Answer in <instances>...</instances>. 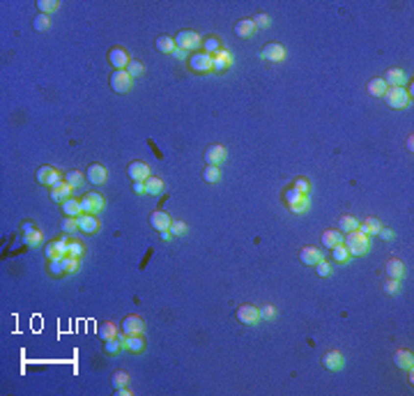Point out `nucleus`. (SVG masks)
I'll return each instance as SVG.
<instances>
[{
    "label": "nucleus",
    "mask_w": 414,
    "mask_h": 396,
    "mask_svg": "<svg viewBox=\"0 0 414 396\" xmlns=\"http://www.w3.org/2000/svg\"><path fill=\"white\" fill-rule=\"evenodd\" d=\"M377 235L382 237V240H393V237H396V233H393L391 228H380V230H377Z\"/></svg>",
    "instance_id": "bf43d9fd"
},
{
    "label": "nucleus",
    "mask_w": 414,
    "mask_h": 396,
    "mask_svg": "<svg viewBox=\"0 0 414 396\" xmlns=\"http://www.w3.org/2000/svg\"><path fill=\"white\" fill-rule=\"evenodd\" d=\"M173 55L177 58V60H184V58H187V51H184V49H175Z\"/></svg>",
    "instance_id": "680f3d73"
},
{
    "label": "nucleus",
    "mask_w": 414,
    "mask_h": 396,
    "mask_svg": "<svg viewBox=\"0 0 414 396\" xmlns=\"http://www.w3.org/2000/svg\"><path fill=\"white\" fill-rule=\"evenodd\" d=\"M72 189H74V187L62 180L60 184H55V187L51 189V198L55 200V203H65V200H69V198H72Z\"/></svg>",
    "instance_id": "5701e85b"
},
{
    "label": "nucleus",
    "mask_w": 414,
    "mask_h": 396,
    "mask_svg": "<svg viewBox=\"0 0 414 396\" xmlns=\"http://www.w3.org/2000/svg\"><path fill=\"white\" fill-rule=\"evenodd\" d=\"M65 177H60V173L55 171V168H51V166H42L37 171V182L39 184H44V187H55V184H60Z\"/></svg>",
    "instance_id": "0eeeda50"
},
{
    "label": "nucleus",
    "mask_w": 414,
    "mask_h": 396,
    "mask_svg": "<svg viewBox=\"0 0 414 396\" xmlns=\"http://www.w3.org/2000/svg\"><path fill=\"white\" fill-rule=\"evenodd\" d=\"M67 242L69 240H55V242H49L46 244V258L49 260H55V258H65L67 256Z\"/></svg>",
    "instance_id": "4468645a"
},
{
    "label": "nucleus",
    "mask_w": 414,
    "mask_h": 396,
    "mask_svg": "<svg viewBox=\"0 0 414 396\" xmlns=\"http://www.w3.org/2000/svg\"><path fill=\"white\" fill-rule=\"evenodd\" d=\"M288 207H290V212H294V214L306 212V210H309V196H301L297 203H292V205H288Z\"/></svg>",
    "instance_id": "49530a36"
},
{
    "label": "nucleus",
    "mask_w": 414,
    "mask_h": 396,
    "mask_svg": "<svg viewBox=\"0 0 414 396\" xmlns=\"http://www.w3.org/2000/svg\"><path fill=\"white\" fill-rule=\"evenodd\" d=\"M233 67V53L228 49H221L217 55H212V72H226Z\"/></svg>",
    "instance_id": "ddd939ff"
},
{
    "label": "nucleus",
    "mask_w": 414,
    "mask_h": 396,
    "mask_svg": "<svg viewBox=\"0 0 414 396\" xmlns=\"http://www.w3.org/2000/svg\"><path fill=\"white\" fill-rule=\"evenodd\" d=\"M265 58V60H269V62H281L283 58H286V46H281V44H267L263 49V53H260Z\"/></svg>",
    "instance_id": "f3484780"
},
{
    "label": "nucleus",
    "mask_w": 414,
    "mask_h": 396,
    "mask_svg": "<svg viewBox=\"0 0 414 396\" xmlns=\"http://www.w3.org/2000/svg\"><path fill=\"white\" fill-rule=\"evenodd\" d=\"M384 99H387V104H389L391 108H405V106H410L412 95H410L405 88H387Z\"/></svg>",
    "instance_id": "f03ea898"
},
{
    "label": "nucleus",
    "mask_w": 414,
    "mask_h": 396,
    "mask_svg": "<svg viewBox=\"0 0 414 396\" xmlns=\"http://www.w3.org/2000/svg\"><path fill=\"white\" fill-rule=\"evenodd\" d=\"M253 23H256V28H267V25H269V16H267V14H263V12H260V14H256V19H253Z\"/></svg>",
    "instance_id": "13d9d810"
},
{
    "label": "nucleus",
    "mask_w": 414,
    "mask_h": 396,
    "mask_svg": "<svg viewBox=\"0 0 414 396\" xmlns=\"http://www.w3.org/2000/svg\"><path fill=\"white\" fill-rule=\"evenodd\" d=\"M120 329H122V334H127V336H136V334H143V329H145V322L138 316H127V318L120 322Z\"/></svg>",
    "instance_id": "1a4fd4ad"
},
{
    "label": "nucleus",
    "mask_w": 414,
    "mask_h": 396,
    "mask_svg": "<svg viewBox=\"0 0 414 396\" xmlns=\"http://www.w3.org/2000/svg\"><path fill=\"white\" fill-rule=\"evenodd\" d=\"M81 207H83V212H88V214H99L104 210V196L97 194V191H90V194H85L81 198Z\"/></svg>",
    "instance_id": "20e7f679"
},
{
    "label": "nucleus",
    "mask_w": 414,
    "mask_h": 396,
    "mask_svg": "<svg viewBox=\"0 0 414 396\" xmlns=\"http://www.w3.org/2000/svg\"><path fill=\"white\" fill-rule=\"evenodd\" d=\"M226 157H228L226 148H223V145H219V143L210 145V148L205 150V161H207L210 166H221V164L226 161Z\"/></svg>",
    "instance_id": "9d476101"
},
{
    "label": "nucleus",
    "mask_w": 414,
    "mask_h": 396,
    "mask_svg": "<svg viewBox=\"0 0 414 396\" xmlns=\"http://www.w3.org/2000/svg\"><path fill=\"white\" fill-rule=\"evenodd\" d=\"M127 72H129V76L131 78H136V76H141L143 74V62H138V60H131L127 65Z\"/></svg>",
    "instance_id": "3c124183"
},
{
    "label": "nucleus",
    "mask_w": 414,
    "mask_h": 396,
    "mask_svg": "<svg viewBox=\"0 0 414 396\" xmlns=\"http://www.w3.org/2000/svg\"><path fill=\"white\" fill-rule=\"evenodd\" d=\"M161 237H164V240H170V237H175V235L170 230H161Z\"/></svg>",
    "instance_id": "e2e57ef3"
},
{
    "label": "nucleus",
    "mask_w": 414,
    "mask_h": 396,
    "mask_svg": "<svg viewBox=\"0 0 414 396\" xmlns=\"http://www.w3.org/2000/svg\"><path fill=\"white\" fill-rule=\"evenodd\" d=\"M104 350H106V355H118V352L124 350V348H122V341L115 336V339H108V341H106Z\"/></svg>",
    "instance_id": "a18cd8bd"
},
{
    "label": "nucleus",
    "mask_w": 414,
    "mask_h": 396,
    "mask_svg": "<svg viewBox=\"0 0 414 396\" xmlns=\"http://www.w3.org/2000/svg\"><path fill=\"white\" fill-rule=\"evenodd\" d=\"M161 189H164V180H161V177L150 175L145 180V194H159Z\"/></svg>",
    "instance_id": "c9c22d12"
},
{
    "label": "nucleus",
    "mask_w": 414,
    "mask_h": 396,
    "mask_svg": "<svg viewBox=\"0 0 414 396\" xmlns=\"http://www.w3.org/2000/svg\"><path fill=\"white\" fill-rule=\"evenodd\" d=\"M115 336H118L115 322H101V325H99V339L108 341V339H115Z\"/></svg>",
    "instance_id": "72a5a7b5"
},
{
    "label": "nucleus",
    "mask_w": 414,
    "mask_h": 396,
    "mask_svg": "<svg viewBox=\"0 0 414 396\" xmlns=\"http://www.w3.org/2000/svg\"><path fill=\"white\" fill-rule=\"evenodd\" d=\"M127 173H129V177H131V180H141V182H145V180L152 175L150 166H147V164H143V161H131V164H129V168H127Z\"/></svg>",
    "instance_id": "2eb2a0df"
},
{
    "label": "nucleus",
    "mask_w": 414,
    "mask_h": 396,
    "mask_svg": "<svg viewBox=\"0 0 414 396\" xmlns=\"http://www.w3.org/2000/svg\"><path fill=\"white\" fill-rule=\"evenodd\" d=\"M299 258H301L304 265H313V267H316L324 256H322V251H320L317 247H304V249L299 251Z\"/></svg>",
    "instance_id": "6ab92c4d"
},
{
    "label": "nucleus",
    "mask_w": 414,
    "mask_h": 396,
    "mask_svg": "<svg viewBox=\"0 0 414 396\" xmlns=\"http://www.w3.org/2000/svg\"><path fill=\"white\" fill-rule=\"evenodd\" d=\"M60 228L65 230V233H69V235L78 233V221H76V217H65V219L60 221Z\"/></svg>",
    "instance_id": "a19ab883"
},
{
    "label": "nucleus",
    "mask_w": 414,
    "mask_h": 396,
    "mask_svg": "<svg viewBox=\"0 0 414 396\" xmlns=\"http://www.w3.org/2000/svg\"><path fill=\"white\" fill-rule=\"evenodd\" d=\"M331 256L336 263H347L350 260V251L345 249V244H336V247H331Z\"/></svg>",
    "instance_id": "4c0bfd02"
},
{
    "label": "nucleus",
    "mask_w": 414,
    "mask_h": 396,
    "mask_svg": "<svg viewBox=\"0 0 414 396\" xmlns=\"http://www.w3.org/2000/svg\"><path fill=\"white\" fill-rule=\"evenodd\" d=\"M203 49H205V53H207V55H217L223 46H221V39H219V37H207L203 42Z\"/></svg>",
    "instance_id": "f704fd0d"
},
{
    "label": "nucleus",
    "mask_w": 414,
    "mask_h": 396,
    "mask_svg": "<svg viewBox=\"0 0 414 396\" xmlns=\"http://www.w3.org/2000/svg\"><path fill=\"white\" fill-rule=\"evenodd\" d=\"M237 320L244 322V325H256L258 320H260V309L253 304H242L237 309Z\"/></svg>",
    "instance_id": "9b49d317"
},
{
    "label": "nucleus",
    "mask_w": 414,
    "mask_h": 396,
    "mask_svg": "<svg viewBox=\"0 0 414 396\" xmlns=\"http://www.w3.org/2000/svg\"><path fill=\"white\" fill-rule=\"evenodd\" d=\"M343 244H345V249L350 251V256H364V253L368 251V235H364L362 230H352V233H345L343 235Z\"/></svg>",
    "instance_id": "f257e3e1"
},
{
    "label": "nucleus",
    "mask_w": 414,
    "mask_h": 396,
    "mask_svg": "<svg viewBox=\"0 0 414 396\" xmlns=\"http://www.w3.org/2000/svg\"><path fill=\"white\" fill-rule=\"evenodd\" d=\"M108 62H111L115 69H124L131 60H129V55H127V51H124V49H120V46H113V49L108 51Z\"/></svg>",
    "instance_id": "dca6fc26"
},
{
    "label": "nucleus",
    "mask_w": 414,
    "mask_h": 396,
    "mask_svg": "<svg viewBox=\"0 0 414 396\" xmlns=\"http://www.w3.org/2000/svg\"><path fill=\"white\" fill-rule=\"evenodd\" d=\"M134 191H136V194H145V182H141V180H134Z\"/></svg>",
    "instance_id": "052dcab7"
},
{
    "label": "nucleus",
    "mask_w": 414,
    "mask_h": 396,
    "mask_svg": "<svg viewBox=\"0 0 414 396\" xmlns=\"http://www.w3.org/2000/svg\"><path fill=\"white\" fill-rule=\"evenodd\" d=\"M387 88H389V85L384 83V78H373V81L368 83V92L373 95V97H384Z\"/></svg>",
    "instance_id": "2f4dec72"
},
{
    "label": "nucleus",
    "mask_w": 414,
    "mask_h": 396,
    "mask_svg": "<svg viewBox=\"0 0 414 396\" xmlns=\"http://www.w3.org/2000/svg\"><path fill=\"white\" fill-rule=\"evenodd\" d=\"M292 189H297L299 194H306V196H309V191H311V182L306 180V177H294Z\"/></svg>",
    "instance_id": "de8ad7c7"
},
{
    "label": "nucleus",
    "mask_w": 414,
    "mask_h": 396,
    "mask_svg": "<svg viewBox=\"0 0 414 396\" xmlns=\"http://www.w3.org/2000/svg\"><path fill=\"white\" fill-rule=\"evenodd\" d=\"M393 364L398 366V369H414V355L410 350H398L393 355Z\"/></svg>",
    "instance_id": "a878e982"
},
{
    "label": "nucleus",
    "mask_w": 414,
    "mask_h": 396,
    "mask_svg": "<svg viewBox=\"0 0 414 396\" xmlns=\"http://www.w3.org/2000/svg\"><path fill=\"white\" fill-rule=\"evenodd\" d=\"M322 244L327 247V249L336 247V244H343V235H341L339 230H324V233H322Z\"/></svg>",
    "instance_id": "7c9ffc66"
},
{
    "label": "nucleus",
    "mask_w": 414,
    "mask_h": 396,
    "mask_svg": "<svg viewBox=\"0 0 414 396\" xmlns=\"http://www.w3.org/2000/svg\"><path fill=\"white\" fill-rule=\"evenodd\" d=\"M274 316H276V309H274L271 304H265L263 309H260V318L263 320H271Z\"/></svg>",
    "instance_id": "6e6d98bb"
},
{
    "label": "nucleus",
    "mask_w": 414,
    "mask_h": 396,
    "mask_svg": "<svg viewBox=\"0 0 414 396\" xmlns=\"http://www.w3.org/2000/svg\"><path fill=\"white\" fill-rule=\"evenodd\" d=\"M175 46H177V49H184V51H196V49L203 46V39L194 30H182V32H177V37H175Z\"/></svg>",
    "instance_id": "7ed1b4c3"
},
{
    "label": "nucleus",
    "mask_w": 414,
    "mask_h": 396,
    "mask_svg": "<svg viewBox=\"0 0 414 396\" xmlns=\"http://www.w3.org/2000/svg\"><path fill=\"white\" fill-rule=\"evenodd\" d=\"M111 382H113L115 389L127 387V385H129V373H127V371H115L113 378H111Z\"/></svg>",
    "instance_id": "37998d69"
},
{
    "label": "nucleus",
    "mask_w": 414,
    "mask_h": 396,
    "mask_svg": "<svg viewBox=\"0 0 414 396\" xmlns=\"http://www.w3.org/2000/svg\"><path fill=\"white\" fill-rule=\"evenodd\" d=\"M32 25H35V30H46L49 28V14H39L35 21H32Z\"/></svg>",
    "instance_id": "5fc2aeb1"
},
{
    "label": "nucleus",
    "mask_w": 414,
    "mask_h": 396,
    "mask_svg": "<svg viewBox=\"0 0 414 396\" xmlns=\"http://www.w3.org/2000/svg\"><path fill=\"white\" fill-rule=\"evenodd\" d=\"M157 49L161 51V53H173L177 46H175V39H173V37H168V35H161V37L157 39Z\"/></svg>",
    "instance_id": "473e14b6"
},
{
    "label": "nucleus",
    "mask_w": 414,
    "mask_h": 396,
    "mask_svg": "<svg viewBox=\"0 0 414 396\" xmlns=\"http://www.w3.org/2000/svg\"><path fill=\"white\" fill-rule=\"evenodd\" d=\"M118 339L122 341V348H124L127 352H134V355H138V352L145 350V341H143V336H141V334H136V336L118 334Z\"/></svg>",
    "instance_id": "f8f14e48"
},
{
    "label": "nucleus",
    "mask_w": 414,
    "mask_h": 396,
    "mask_svg": "<svg viewBox=\"0 0 414 396\" xmlns=\"http://www.w3.org/2000/svg\"><path fill=\"white\" fill-rule=\"evenodd\" d=\"M339 228H341V233H352V230H359V219L352 217V214H345V217H341Z\"/></svg>",
    "instance_id": "c756f323"
},
{
    "label": "nucleus",
    "mask_w": 414,
    "mask_h": 396,
    "mask_svg": "<svg viewBox=\"0 0 414 396\" xmlns=\"http://www.w3.org/2000/svg\"><path fill=\"white\" fill-rule=\"evenodd\" d=\"M235 35H240V37H253V35H256V23H253V19H242V21L235 23Z\"/></svg>",
    "instance_id": "393cba45"
},
{
    "label": "nucleus",
    "mask_w": 414,
    "mask_h": 396,
    "mask_svg": "<svg viewBox=\"0 0 414 396\" xmlns=\"http://www.w3.org/2000/svg\"><path fill=\"white\" fill-rule=\"evenodd\" d=\"M170 233H173V235H184V233H187V223L173 221V223H170Z\"/></svg>",
    "instance_id": "4d7b16f0"
},
{
    "label": "nucleus",
    "mask_w": 414,
    "mask_h": 396,
    "mask_svg": "<svg viewBox=\"0 0 414 396\" xmlns=\"http://www.w3.org/2000/svg\"><path fill=\"white\" fill-rule=\"evenodd\" d=\"M203 180L205 182H219L221 180V168L219 166H205V171H203Z\"/></svg>",
    "instance_id": "58836bf2"
},
{
    "label": "nucleus",
    "mask_w": 414,
    "mask_h": 396,
    "mask_svg": "<svg viewBox=\"0 0 414 396\" xmlns=\"http://www.w3.org/2000/svg\"><path fill=\"white\" fill-rule=\"evenodd\" d=\"M85 177H88V182L92 184H104L106 182V168L101 164H90L88 171H85Z\"/></svg>",
    "instance_id": "4be33fe9"
},
{
    "label": "nucleus",
    "mask_w": 414,
    "mask_h": 396,
    "mask_svg": "<svg viewBox=\"0 0 414 396\" xmlns=\"http://www.w3.org/2000/svg\"><path fill=\"white\" fill-rule=\"evenodd\" d=\"M189 67L196 74H207V72H212V55H207L205 51H198L189 58Z\"/></svg>",
    "instance_id": "39448f33"
},
{
    "label": "nucleus",
    "mask_w": 414,
    "mask_h": 396,
    "mask_svg": "<svg viewBox=\"0 0 414 396\" xmlns=\"http://www.w3.org/2000/svg\"><path fill=\"white\" fill-rule=\"evenodd\" d=\"M398 290H400V281H398V279H389V281L384 283V293H387V295H396Z\"/></svg>",
    "instance_id": "864d4df0"
},
{
    "label": "nucleus",
    "mask_w": 414,
    "mask_h": 396,
    "mask_svg": "<svg viewBox=\"0 0 414 396\" xmlns=\"http://www.w3.org/2000/svg\"><path fill=\"white\" fill-rule=\"evenodd\" d=\"M316 272H317V276H329L331 274V263L329 260H320V263H317L316 265Z\"/></svg>",
    "instance_id": "603ef678"
},
{
    "label": "nucleus",
    "mask_w": 414,
    "mask_h": 396,
    "mask_svg": "<svg viewBox=\"0 0 414 396\" xmlns=\"http://www.w3.org/2000/svg\"><path fill=\"white\" fill-rule=\"evenodd\" d=\"M49 272H51V276H62V274H67V272H65V263H62V258L49 260Z\"/></svg>",
    "instance_id": "c03bdc74"
},
{
    "label": "nucleus",
    "mask_w": 414,
    "mask_h": 396,
    "mask_svg": "<svg viewBox=\"0 0 414 396\" xmlns=\"http://www.w3.org/2000/svg\"><path fill=\"white\" fill-rule=\"evenodd\" d=\"M387 274H389V279H403V274H405V265H403V260L398 258H391L387 260Z\"/></svg>",
    "instance_id": "bb28decb"
},
{
    "label": "nucleus",
    "mask_w": 414,
    "mask_h": 396,
    "mask_svg": "<svg viewBox=\"0 0 414 396\" xmlns=\"http://www.w3.org/2000/svg\"><path fill=\"white\" fill-rule=\"evenodd\" d=\"M85 180H88V177L83 175L81 171H69L67 175H65V182H67V184H72L74 189H78V187H81V184L85 182Z\"/></svg>",
    "instance_id": "e433bc0d"
},
{
    "label": "nucleus",
    "mask_w": 414,
    "mask_h": 396,
    "mask_svg": "<svg viewBox=\"0 0 414 396\" xmlns=\"http://www.w3.org/2000/svg\"><path fill=\"white\" fill-rule=\"evenodd\" d=\"M111 88L115 92H129L131 90V76H129L127 69H115L113 74H111Z\"/></svg>",
    "instance_id": "423d86ee"
},
{
    "label": "nucleus",
    "mask_w": 414,
    "mask_h": 396,
    "mask_svg": "<svg viewBox=\"0 0 414 396\" xmlns=\"http://www.w3.org/2000/svg\"><path fill=\"white\" fill-rule=\"evenodd\" d=\"M115 392H118L120 396H129V389L127 387H120V389H115Z\"/></svg>",
    "instance_id": "0e129e2a"
},
{
    "label": "nucleus",
    "mask_w": 414,
    "mask_h": 396,
    "mask_svg": "<svg viewBox=\"0 0 414 396\" xmlns=\"http://www.w3.org/2000/svg\"><path fill=\"white\" fill-rule=\"evenodd\" d=\"M76 221H78V230L88 233V235H92V233H99V228H101V223H99V219H97V214L81 212L78 217H76Z\"/></svg>",
    "instance_id": "6e6552de"
},
{
    "label": "nucleus",
    "mask_w": 414,
    "mask_h": 396,
    "mask_svg": "<svg viewBox=\"0 0 414 396\" xmlns=\"http://www.w3.org/2000/svg\"><path fill=\"white\" fill-rule=\"evenodd\" d=\"M150 223H152V228H157L159 233H161V230H170V223H173V219H170V214H168V212H161V210H157V212L150 214Z\"/></svg>",
    "instance_id": "a211bd4d"
},
{
    "label": "nucleus",
    "mask_w": 414,
    "mask_h": 396,
    "mask_svg": "<svg viewBox=\"0 0 414 396\" xmlns=\"http://www.w3.org/2000/svg\"><path fill=\"white\" fill-rule=\"evenodd\" d=\"M37 9H39V14H49L53 9H58V2H55V0H39Z\"/></svg>",
    "instance_id": "09e8293b"
},
{
    "label": "nucleus",
    "mask_w": 414,
    "mask_h": 396,
    "mask_svg": "<svg viewBox=\"0 0 414 396\" xmlns=\"http://www.w3.org/2000/svg\"><path fill=\"white\" fill-rule=\"evenodd\" d=\"M322 364H324V369H329V371H341V369H343V355H341L339 350H329L322 357Z\"/></svg>",
    "instance_id": "b1692460"
},
{
    "label": "nucleus",
    "mask_w": 414,
    "mask_h": 396,
    "mask_svg": "<svg viewBox=\"0 0 414 396\" xmlns=\"http://www.w3.org/2000/svg\"><path fill=\"white\" fill-rule=\"evenodd\" d=\"M62 263H65V272H67V274H76V272L81 270V258L65 256V258H62Z\"/></svg>",
    "instance_id": "ea45409f"
},
{
    "label": "nucleus",
    "mask_w": 414,
    "mask_h": 396,
    "mask_svg": "<svg viewBox=\"0 0 414 396\" xmlns=\"http://www.w3.org/2000/svg\"><path fill=\"white\" fill-rule=\"evenodd\" d=\"M380 228H382V223H380L377 217H368V219H364L362 223H359V230H362L364 235H377Z\"/></svg>",
    "instance_id": "cd10ccee"
},
{
    "label": "nucleus",
    "mask_w": 414,
    "mask_h": 396,
    "mask_svg": "<svg viewBox=\"0 0 414 396\" xmlns=\"http://www.w3.org/2000/svg\"><path fill=\"white\" fill-rule=\"evenodd\" d=\"M384 83L389 85V88H403L407 83V74L403 69H389L387 76H384Z\"/></svg>",
    "instance_id": "412c9836"
},
{
    "label": "nucleus",
    "mask_w": 414,
    "mask_h": 396,
    "mask_svg": "<svg viewBox=\"0 0 414 396\" xmlns=\"http://www.w3.org/2000/svg\"><path fill=\"white\" fill-rule=\"evenodd\" d=\"M21 230H23V240H25V244H30V247H37V244L42 242V237H44L35 226H32L30 221H23Z\"/></svg>",
    "instance_id": "aec40b11"
},
{
    "label": "nucleus",
    "mask_w": 414,
    "mask_h": 396,
    "mask_svg": "<svg viewBox=\"0 0 414 396\" xmlns=\"http://www.w3.org/2000/svg\"><path fill=\"white\" fill-rule=\"evenodd\" d=\"M301 196H306V194H299V191L292 189V187L283 191V198H286V203H288V205H292V203H297V200H299Z\"/></svg>",
    "instance_id": "8fccbe9b"
},
{
    "label": "nucleus",
    "mask_w": 414,
    "mask_h": 396,
    "mask_svg": "<svg viewBox=\"0 0 414 396\" xmlns=\"http://www.w3.org/2000/svg\"><path fill=\"white\" fill-rule=\"evenodd\" d=\"M62 212H65V217H78V214L83 212L81 200H78V198H69V200H65V203H62Z\"/></svg>",
    "instance_id": "c85d7f7f"
},
{
    "label": "nucleus",
    "mask_w": 414,
    "mask_h": 396,
    "mask_svg": "<svg viewBox=\"0 0 414 396\" xmlns=\"http://www.w3.org/2000/svg\"><path fill=\"white\" fill-rule=\"evenodd\" d=\"M83 253H85V247H83L81 242H76V240H69V242H67V256L81 258Z\"/></svg>",
    "instance_id": "79ce46f5"
}]
</instances>
